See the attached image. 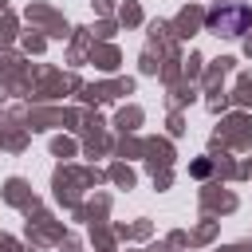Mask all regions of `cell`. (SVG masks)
Instances as JSON below:
<instances>
[{"instance_id": "obj_1", "label": "cell", "mask_w": 252, "mask_h": 252, "mask_svg": "<svg viewBox=\"0 0 252 252\" xmlns=\"http://www.w3.org/2000/svg\"><path fill=\"white\" fill-rule=\"evenodd\" d=\"M244 24H248V12H244L240 4H224V8H217V12L209 16V28L224 32V35H240Z\"/></svg>"}]
</instances>
